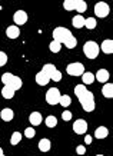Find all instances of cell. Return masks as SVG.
<instances>
[{
    "label": "cell",
    "instance_id": "1",
    "mask_svg": "<svg viewBox=\"0 0 113 156\" xmlns=\"http://www.w3.org/2000/svg\"><path fill=\"white\" fill-rule=\"evenodd\" d=\"M75 95L76 98L79 99L80 105H82V108L85 112H93L94 108H96V105H94V96L92 92L85 87V85H77L75 87Z\"/></svg>",
    "mask_w": 113,
    "mask_h": 156
},
{
    "label": "cell",
    "instance_id": "2",
    "mask_svg": "<svg viewBox=\"0 0 113 156\" xmlns=\"http://www.w3.org/2000/svg\"><path fill=\"white\" fill-rule=\"evenodd\" d=\"M53 40L55 42H59L62 44H65L67 49H75L77 46V40L73 36L69 29L66 27H62V26H57L55 30H53Z\"/></svg>",
    "mask_w": 113,
    "mask_h": 156
},
{
    "label": "cell",
    "instance_id": "3",
    "mask_svg": "<svg viewBox=\"0 0 113 156\" xmlns=\"http://www.w3.org/2000/svg\"><path fill=\"white\" fill-rule=\"evenodd\" d=\"M63 7H65V10H67V12L76 10L79 14H82L87 10V3H86L85 0H65Z\"/></svg>",
    "mask_w": 113,
    "mask_h": 156
},
{
    "label": "cell",
    "instance_id": "4",
    "mask_svg": "<svg viewBox=\"0 0 113 156\" xmlns=\"http://www.w3.org/2000/svg\"><path fill=\"white\" fill-rule=\"evenodd\" d=\"M2 82L5 83V86H9V87H12L14 90L22 89V86H23V82H22L19 76H14L12 73H5L2 76Z\"/></svg>",
    "mask_w": 113,
    "mask_h": 156
},
{
    "label": "cell",
    "instance_id": "5",
    "mask_svg": "<svg viewBox=\"0 0 113 156\" xmlns=\"http://www.w3.org/2000/svg\"><path fill=\"white\" fill-rule=\"evenodd\" d=\"M99 52H100L99 44L96 42H93V40L86 42L85 46H83V53H85V56L87 59H96V57L99 56Z\"/></svg>",
    "mask_w": 113,
    "mask_h": 156
},
{
    "label": "cell",
    "instance_id": "6",
    "mask_svg": "<svg viewBox=\"0 0 113 156\" xmlns=\"http://www.w3.org/2000/svg\"><path fill=\"white\" fill-rule=\"evenodd\" d=\"M42 72L44 75L49 76L50 80H53V82H60L62 80V73L57 70L56 67H55V65H52V63H46V65L43 66Z\"/></svg>",
    "mask_w": 113,
    "mask_h": 156
},
{
    "label": "cell",
    "instance_id": "7",
    "mask_svg": "<svg viewBox=\"0 0 113 156\" xmlns=\"http://www.w3.org/2000/svg\"><path fill=\"white\" fill-rule=\"evenodd\" d=\"M66 72L69 73L70 76H82L85 73V65L83 63H80V62H75V63H70L69 66L66 67Z\"/></svg>",
    "mask_w": 113,
    "mask_h": 156
},
{
    "label": "cell",
    "instance_id": "8",
    "mask_svg": "<svg viewBox=\"0 0 113 156\" xmlns=\"http://www.w3.org/2000/svg\"><path fill=\"white\" fill-rule=\"evenodd\" d=\"M60 92L57 87H50V89L47 90L46 93V102L49 105H57L59 103V100H60Z\"/></svg>",
    "mask_w": 113,
    "mask_h": 156
},
{
    "label": "cell",
    "instance_id": "9",
    "mask_svg": "<svg viewBox=\"0 0 113 156\" xmlns=\"http://www.w3.org/2000/svg\"><path fill=\"white\" fill-rule=\"evenodd\" d=\"M110 13V7H109L108 3H104V2H99V3H96L94 6V14H96V17H106L109 16Z\"/></svg>",
    "mask_w": 113,
    "mask_h": 156
},
{
    "label": "cell",
    "instance_id": "10",
    "mask_svg": "<svg viewBox=\"0 0 113 156\" xmlns=\"http://www.w3.org/2000/svg\"><path fill=\"white\" fill-rule=\"evenodd\" d=\"M73 132L77 133V135H85L87 132V122L83 119H77L73 123Z\"/></svg>",
    "mask_w": 113,
    "mask_h": 156
},
{
    "label": "cell",
    "instance_id": "11",
    "mask_svg": "<svg viewBox=\"0 0 113 156\" xmlns=\"http://www.w3.org/2000/svg\"><path fill=\"white\" fill-rule=\"evenodd\" d=\"M13 20L16 24H24L27 22V13L23 12V10H17V12L13 14Z\"/></svg>",
    "mask_w": 113,
    "mask_h": 156
},
{
    "label": "cell",
    "instance_id": "12",
    "mask_svg": "<svg viewBox=\"0 0 113 156\" xmlns=\"http://www.w3.org/2000/svg\"><path fill=\"white\" fill-rule=\"evenodd\" d=\"M6 36L9 39H17L20 36V29L17 26H9L6 29Z\"/></svg>",
    "mask_w": 113,
    "mask_h": 156
},
{
    "label": "cell",
    "instance_id": "13",
    "mask_svg": "<svg viewBox=\"0 0 113 156\" xmlns=\"http://www.w3.org/2000/svg\"><path fill=\"white\" fill-rule=\"evenodd\" d=\"M109 77H110V75H109V72L106 70V69H100L96 75H94V79L97 82H100V83H104V82L109 80Z\"/></svg>",
    "mask_w": 113,
    "mask_h": 156
},
{
    "label": "cell",
    "instance_id": "14",
    "mask_svg": "<svg viewBox=\"0 0 113 156\" xmlns=\"http://www.w3.org/2000/svg\"><path fill=\"white\" fill-rule=\"evenodd\" d=\"M102 49V52L106 53V55H112L113 53V40L110 39H106L103 43H102V46H99Z\"/></svg>",
    "mask_w": 113,
    "mask_h": 156
},
{
    "label": "cell",
    "instance_id": "15",
    "mask_svg": "<svg viewBox=\"0 0 113 156\" xmlns=\"http://www.w3.org/2000/svg\"><path fill=\"white\" fill-rule=\"evenodd\" d=\"M0 118H2V120H5V122H10L14 118V112L10 108H5L2 110V113H0Z\"/></svg>",
    "mask_w": 113,
    "mask_h": 156
},
{
    "label": "cell",
    "instance_id": "16",
    "mask_svg": "<svg viewBox=\"0 0 113 156\" xmlns=\"http://www.w3.org/2000/svg\"><path fill=\"white\" fill-rule=\"evenodd\" d=\"M29 122L32 123L33 126H39V125L43 122L42 115L39 113V112H33V113H30V116H29Z\"/></svg>",
    "mask_w": 113,
    "mask_h": 156
},
{
    "label": "cell",
    "instance_id": "17",
    "mask_svg": "<svg viewBox=\"0 0 113 156\" xmlns=\"http://www.w3.org/2000/svg\"><path fill=\"white\" fill-rule=\"evenodd\" d=\"M50 82V79H49V76L44 75L42 70L39 72L37 75H36V83H37L39 86H46L47 83Z\"/></svg>",
    "mask_w": 113,
    "mask_h": 156
},
{
    "label": "cell",
    "instance_id": "18",
    "mask_svg": "<svg viewBox=\"0 0 113 156\" xmlns=\"http://www.w3.org/2000/svg\"><path fill=\"white\" fill-rule=\"evenodd\" d=\"M109 135V129L104 128V126H100L94 130V137L96 139H104V137H108Z\"/></svg>",
    "mask_w": 113,
    "mask_h": 156
},
{
    "label": "cell",
    "instance_id": "19",
    "mask_svg": "<svg viewBox=\"0 0 113 156\" xmlns=\"http://www.w3.org/2000/svg\"><path fill=\"white\" fill-rule=\"evenodd\" d=\"M72 23H73V26H75L76 29L85 27V17H83L82 14H77V16H75V17L72 19Z\"/></svg>",
    "mask_w": 113,
    "mask_h": 156
},
{
    "label": "cell",
    "instance_id": "20",
    "mask_svg": "<svg viewBox=\"0 0 113 156\" xmlns=\"http://www.w3.org/2000/svg\"><path fill=\"white\" fill-rule=\"evenodd\" d=\"M102 95H103L104 98H108V99L113 98V85L112 83H106V85L102 87Z\"/></svg>",
    "mask_w": 113,
    "mask_h": 156
},
{
    "label": "cell",
    "instance_id": "21",
    "mask_svg": "<svg viewBox=\"0 0 113 156\" xmlns=\"http://www.w3.org/2000/svg\"><path fill=\"white\" fill-rule=\"evenodd\" d=\"M14 93H16V90L12 89V87H9V86H5L3 89H2V96L5 98V99H13Z\"/></svg>",
    "mask_w": 113,
    "mask_h": 156
},
{
    "label": "cell",
    "instance_id": "22",
    "mask_svg": "<svg viewBox=\"0 0 113 156\" xmlns=\"http://www.w3.org/2000/svg\"><path fill=\"white\" fill-rule=\"evenodd\" d=\"M82 80H83L85 85H92L94 82V75L92 72H85V73L82 75Z\"/></svg>",
    "mask_w": 113,
    "mask_h": 156
},
{
    "label": "cell",
    "instance_id": "23",
    "mask_svg": "<svg viewBox=\"0 0 113 156\" xmlns=\"http://www.w3.org/2000/svg\"><path fill=\"white\" fill-rule=\"evenodd\" d=\"M50 147H52V143H50L49 139H42V140L39 142V149H40V152H49Z\"/></svg>",
    "mask_w": 113,
    "mask_h": 156
},
{
    "label": "cell",
    "instance_id": "24",
    "mask_svg": "<svg viewBox=\"0 0 113 156\" xmlns=\"http://www.w3.org/2000/svg\"><path fill=\"white\" fill-rule=\"evenodd\" d=\"M96 26H97V22H96V19H94V17H87V19H85V27L86 29L93 30Z\"/></svg>",
    "mask_w": 113,
    "mask_h": 156
},
{
    "label": "cell",
    "instance_id": "25",
    "mask_svg": "<svg viewBox=\"0 0 113 156\" xmlns=\"http://www.w3.org/2000/svg\"><path fill=\"white\" fill-rule=\"evenodd\" d=\"M20 140H22V133L20 132H13V135H12V137H10V145H12V146H16Z\"/></svg>",
    "mask_w": 113,
    "mask_h": 156
},
{
    "label": "cell",
    "instance_id": "26",
    "mask_svg": "<svg viewBox=\"0 0 113 156\" xmlns=\"http://www.w3.org/2000/svg\"><path fill=\"white\" fill-rule=\"evenodd\" d=\"M59 103H60L63 108H67V106H70V103H72V98L69 95H62Z\"/></svg>",
    "mask_w": 113,
    "mask_h": 156
},
{
    "label": "cell",
    "instance_id": "27",
    "mask_svg": "<svg viewBox=\"0 0 113 156\" xmlns=\"http://www.w3.org/2000/svg\"><path fill=\"white\" fill-rule=\"evenodd\" d=\"M49 49H50V52L53 53H59L60 52V49H62V44L59 42H50V44H49Z\"/></svg>",
    "mask_w": 113,
    "mask_h": 156
},
{
    "label": "cell",
    "instance_id": "28",
    "mask_svg": "<svg viewBox=\"0 0 113 156\" xmlns=\"http://www.w3.org/2000/svg\"><path fill=\"white\" fill-rule=\"evenodd\" d=\"M56 125H57V119L55 118V116H52V115L47 116L46 118V126L47 128H55Z\"/></svg>",
    "mask_w": 113,
    "mask_h": 156
},
{
    "label": "cell",
    "instance_id": "29",
    "mask_svg": "<svg viewBox=\"0 0 113 156\" xmlns=\"http://www.w3.org/2000/svg\"><path fill=\"white\" fill-rule=\"evenodd\" d=\"M34 135H36V132H34V129H33V128H27L26 130H24V136L29 137V139L34 137Z\"/></svg>",
    "mask_w": 113,
    "mask_h": 156
},
{
    "label": "cell",
    "instance_id": "30",
    "mask_svg": "<svg viewBox=\"0 0 113 156\" xmlns=\"http://www.w3.org/2000/svg\"><path fill=\"white\" fill-rule=\"evenodd\" d=\"M6 63H7V55L5 52H0V67L5 66Z\"/></svg>",
    "mask_w": 113,
    "mask_h": 156
},
{
    "label": "cell",
    "instance_id": "31",
    "mask_svg": "<svg viewBox=\"0 0 113 156\" xmlns=\"http://www.w3.org/2000/svg\"><path fill=\"white\" fill-rule=\"evenodd\" d=\"M62 119L63 120H70L72 119V112H69V110H63V113H62Z\"/></svg>",
    "mask_w": 113,
    "mask_h": 156
},
{
    "label": "cell",
    "instance_id": "32",
    "mask_svg": "<svg viewBox=\"0 0 113 156\" xmlns=\"http://www.w3.org/2000/svg\"><path fill=\"white\" fill-rule=\"evenodd\" d=\"M76 152H77V155H85V153H86V147L80 145V146L76 147Z\"/></svg>",
    "mask_w": 113,
    "mask_h": 156
},
{
    "label": "cell",
    "instance_id": "33",
    "mask_svg": "<svg viewBox=\"0 0 113 156\" xmlns=\"http://www.w3.org/2000/svg\"><path fill=\"white\" fill-rule=\"evenodd\" d=\"M85 143L86 145H90V143H92V136H90V135L85 136Z\"/></svg>",
    "mask_w": 113,
    "mask_h": 156
},
{
    "label": "cell",
    "instance_id": "34",
    "mask_svg": "<svg viewBox=\"0 0 113 156\" xmlns=\"http://www.w3.org/2000/svg\"><path fill=\"white\" fill-rule=\"evenodd\" d=\"M3 155V149H2V147H0V156Z\"/></svg>",
    "mask_w": 113,
    "mask_h": 156
},
{
    "label": "cell",
    "instance_id": "35",
    "mask_svg": "<svg viewBox=\"0 0 113 156\" xmlns=\"http://www.w3.org/2000/svg\"><path fill=\"white\" fill-rule=\"evenodd\" d=\"M96 156H103V155H96Z\"/></svg>",
    "mask_w": 113,
    "mask_h": 156
},
{
    "label": "cell",
    "instance_id": "36",
    "mask_svg": "<svg viewBox=\"0 0 113 156\" xmlns=\"http://www.w3.org/2000/svg\"><path fill=\"white\" fill-rule=\"evenodd\" d=\"M2 156H5V155H2Z\"/></svg>",
    "mask_w": 113,
    "mask_h": 156
}]
</instances>
